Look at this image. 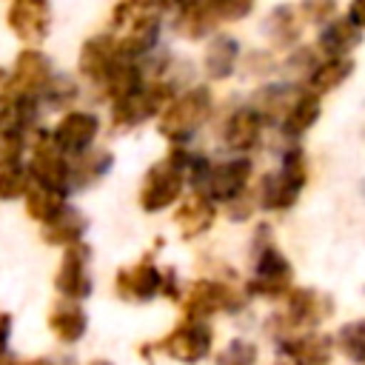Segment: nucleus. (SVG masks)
<instances>
[{
	"label": "nucleus",
	"instance_id": "19",
	"mask_svg": "<svg viewBox=\"0 0 365 365\" xmlns=\"http://www.w3.org/2000/svg\"><path fill=\"white\" fill-rule=\"evenodd\" d=\"M214 217H217L214 202H211L205 194L194 191V194H188V197L177 205V211H174V225L180 228V237H182V240H194V237L205 234V231L214 225Z\"/></svg>",
	"mask_w": 365,
	"mask_h": 365
},
{
	"label": "nucleus",
	"instance_id": "46",
	"mask_svg": "<svg viewBox=\"0 0 365 365\" xmlns=\"http://www.w3.org/2000/svg\"><path fill=\"white\" fill-rule=\"evenodd\" d=\"M180 3H182V0H180Z\"/></svg>",
	"mask_w": 365,
	"mask_h": 365
},
{
	"label": "nucleus",
	"instance_id": "10",
	"mask_svg": "<svg viewBox=\"0 0 365 365\" xmlns=\"http://www.w3.org/2000/svg\"><path fill=\"white\" fill-rule=\"evenodd\" d=\"M251 174H254L251 160L234 157V160L208 165V171H205V177H202V182H200L197 191L205 194L211 202H231V200L242 197Z\"/></svg>",
	"mask_w": 365,
	"mask_h": 365
},
{
	"label": "nucleus",
	"instance_id": "32",
	"mask_svg": "<svg viewBox=\"0 0 365 365\" xmlns=\"http://www.w3.org/2000/svg\"><path fill=\"white\" fill-rule=\"evenodd\" d=\"M265 29H268V37H271L277 46H291V43H297V37H299V17H297V9L279 6V9L265 20Z\"/></svg>",
	"mask_w": 365,
	"mask_h": 365
},
{
	"label": "nucleus",
	"instance_id": "13",
	"mask_svg": "<svg viewBox=\"0 0 365 365\" xmlns=\"http://www.w3.org/2000/svg\"><path fill=\"white\" fill-rule=\"evenodd\" d=\"M6 23L11 34L23 43H40L51 29V6L48 0H11L6 11Z\"/></svg>",
	"mask_w": 365,
	"mask_h": 365
},
{
	"label": "nucleus",
	"instance_id": "11",
	"mask_svg": "<svg viewBox=\"0 0 365 365\" xmlns=\"http://www.w3.org/2000/svg\"><path fill=\"white\" fill-rule=\"evenodd\" d=\"M240 305H242V297H237L234 288L217 279H197L182 297L185 319H208L220 311H237Z\"/></svg>",
	"mask_w": 365,
	"mask_h": 365
},
{
	"label": "nucleus",
	"instance_id": "38",
	"mask_svg": "<svg viewBox=\"0 0 365 365\" xmlns=\"http://www.w3.org/2000/svg\"><path fill=\"white\" fill-rule=\"evenodd\" d=\"M334 9H336L334 0H302V6H299V11L305 14V20H311V23L328 20L334 14Z\"/></svg>",
	"mask_w": 365,
	"mask_h": 365
},
{
	"label": "nucleus",
	"instance_id": "5",
	"mask_svg": "<svg viewBox=\"0 0 365 365\" xmlns=\"http://www.w3.org/2000/svg\"><path fill=\"white\" fill-rule=\"evenodd\" d=\"M31 182H43V185H54V188H68V157L57 148V143L51 140L48 128H37L29 134V148H26V160H23Z\"/></svg>",
	"mask_w": 365,
	"mask_h": 365
},
{
	"label": "nucleus",
	"instance_id": "28",
	"mask_svg": "<svg viewBox=\"0 0 365 365\" xmlns=\"http://www.w3.org/2000/svg\"><path fill=\"white\" fill-rule=\"evenodd\" d=\"M237 57H240V46H237L234 37H225V34L214 37V40L208 43V48H205V60H202L205 74H208L211 80H222V77H228V74L234 71V66H237Z\"/></svg>",
	"mask_w": 365,
	"mask_h": 365
},
{
	"label": "nucleus",
	"instance_id": "45",
	"mask_svg": "<svg viewBox=\"0 0 365 365\" xmlns=\"http://www.w3.org/2000/svg\"><path fill=\"white\" fill-rule=\"evenodd\" d=\"M0 123H3V114H0Z\"/></svg>",
	"mask_w": 365,
	"mask_h": 365
},
{
	"label": "nucleus",
	"instance_id": "36",
	"mask_svg": "<svg viewBox=\"0 0 365 365\" xmlns=\"http://www.w3.org/2000/svg\"><path fill=\"white\" fill-rule=\"evenodd\" d=\"M214 365H257V345L248 339H231L217 354Z\"/></svg>",
	"mask_w": 365,
	"mask_h": 365
},
{
	"label": "nucleus",
	"instance_id": "6",
	"mask_svg": "<svg viewBox=\"0 0 365 365\" xmlns=\"http://www.w3.org/2000/svg\"><path fill=\"white\" fill-rule=\"evenodd\" d=\"M54 291L60 299L86 302L94 294V277H91V245L74 242L60 251V262L54 268Z\"/></svg>",
	"mask_w": 365,
	"mask_h": 365
},
{
	"label": "nucleus",
	"instance_id": "42",
	"mask_svg": "<svg viewBox=\"0 0 365 365\" xmlns=\"http://www.w3.org/2000/svg\"><path fill=\"white\" fill-rule=\"evenodd\" d=\"M11 94H14V91H11V74H9V68L0 66V106H3Z\"/></svg>",
	"mask_w": 365,
	"mask_h": 365
},
{
	"label": "nucleus",
	"instance_id": "18",
	"mask_svg": "<svg viewBox=\"0 0 365 365\" xmlns=\"http://www.w3.org/2000/svg\"><path fill=\"white\" fill-rule=\"evenodd\" d=\"M111 165H114V154L108 148H100V145H91L88 151H83L77 157H68V188H71V194L97 185L111 171Z\"/></svg>",
	"mask_w": 365,
	"mask_h": 365
},
{
	"label": "nucleus",
	"instance_id": "22",
	"mask_svg": "<svg viewBox=\"0 0 365 365\" xmlns=\"http://www.w3.org/2000/svg\"><path fill=\"white\" fill-rule=\"evenodd\" d=\"M259 134H262V120L254 108H237L228 120H225V128H222V143L231 148V151H251L257 143H259Z\"/></svg>",
	"mask_w": 365,
	"mask_h": 365
},
{
	"label": "nucleus",
	"instance_id": "37",
	"mask_svg": "<svg viewBox=\"0 0 365 365\" xmlns=\"http://www.w3.org/2000/svg\"><path fill=\"white\" fill-rule=\"evenodd\" d=\"M205 6L217 20H242L254 9V0H205Z\"/></svg>",
	"mask_w": 365,
	"mask_h": 365
},
{
	"label": "nucleus",
	"instance_id": "2",
	"mask_svg": "<svg viewBox=\"0 0 365 365\" xmlns=\"http://www.w3.org/2000/svg\"><path fill=\"white\" fill-rule=\"evenodd\" d=\"M211 114V91L205 86H194L180 97H171V103L160 111L157 131L171 143H188L200 125Z\"/></svg>",
	"mask_w": 365,
	"mask_h": 365
},
{
	"label": "nucleus",
	"instance_id": "12",
	"mask_svg": "<svg viewBox=\"0 0 365 365\" xmlns=\"http://www.w3.org/2000/svg\"><path fill=\"white\" fill-rule=\"evenodd\" d=\"M160 288H163V271L154 265L151 257L123 265L114 274V294L123 302H151L154 297H160Z\"/></svg>",
	"mask_w": 365,
	"mask_h": 365
},
{
	"label": "nucleus",
	"instance_id": "26",
	"mask_svg": "<svg viewBox=\"0 0 365 365\" xmlns=\"http://www.w3.org/2000/svg\"><path fill=\"white\" fill-rule=\"evenodd\" d=\"M362 34L359 29L351 23V20H331L322 31H319V40L317 46L328 54V57H348L356 46H359Z\"/></svg>",
	"mask_w": 365,
	"mask_h": 365
},
{
	"label": "nucleus",
	"instance_id": "29",
	"mask_svg": "<svg viewBox=\"0 0 365 365\" xmlns=\"http://www.w3.org/2000/svg\"><path fill=\"white\" fill-rule=\"evenodd\" d=\"M217 17L208 11L205 0H182L180 3V14H177V31L197 40V37H205L211 29H214Z\"/></svg>",
	"mask_w": 365,
	"mask_h": 365
},
{
	"label": "nucleus",
	"instance_id": "25",
	"mask_svg": "<svg viewBox=\"0 0 365 365\" xmlns=\"http://www.w3.org/2000/svg\"><path fill=\"white\" fill-rule=\"evenodd\" d=\"M319 111H322V106H319V97H317V94H311V91H308V94H297L294 103L288 106V111H285L282 120H279L282 134L291 137V140L302 137V134L319 120Z\"/></svg>",
	"mask_w": 365,
	"mask_h": 365
},
{
	"label": "nucleus",
	"instance_id": "30",
	"mask_svg": "<svg viewBox=\"0 0 365 365\" xmlns=\"http://www.w3.org/2000/svg\"><path fill=\"white\" fill-rule=\"evenodd\" d=\"M294 88L291 86H265V88H259V94L254 97V111L259 114V120L265 123V120H274V117H279L282 120V114L288 111V106L294 103Z\"/></svg>",
	"mask_w": 365,
	"mask_h": 365
},
{
	"label": "nucleus",
	"instance_id": "21",
	"mask_svg": "<svg viewBox=\"0 0 365 365\" xmlns=\"http://www.w3.org/2000/svg\"><path fill=\"white\" fill-rule=\"evenodd\" d=\"M71 200V191L66 188H54V185H43V182H31L26 197L20 200L23 202V211L31 222L43 225L48 217H54L66 202Z\"/></svg>",
	"mask_w": 365,
	"mask_h": 365
},
{
	"label": "nucleus",
	"instance_id": "1",
	"mask_svg": "<svg viewBox=\"0 0 365 365\" xmlns=\"http://www.w3.org/2000/svg\"><path fill=\"white\" fill-rule=\"evenodd\" d=\"M185 163H188V151L171 148L163 160H157L143 174L137 202L145 214H157V211H165L180 202L182 185H185Z\"/></svg>",
	"mask_w": 365,
	"mask_h": 365
},
{
	"label": "nucleus",
	"instance_id": "4",
	"mask_svg": "<svg viewBox=\"0 0 365 365\" xmlns=\"http://www.w3.org/2000/svg\"><path fill=\"white\" fill-rule=\"evenodd\" d=\"M308 180V160L302 148H291L282 154V163L274 174H268L259 185V202L265 211H288Z\"/></svg>",
	"mask_w": 365,
	"mask_h": 365
},
{
	"label": "nucleus",
	"instance_id": "33",
	"mask_svg": "<svg viewBox=\"0 0 365 365\" xmlns=\"http://www.w3.org/2000/svg\"><path fill=\"white\" fill-rule=\"evenodd\" d=\"M31 185V177L23 163L0 168V202H20Z\"/></svg>",
	"mask_w": 365,
	"mask_h": 365
},
{
	"label": "nucleus",
	"instance_id": "17",
	"mask_svg": "<svg viewBox=\"0 0 365 365\" xmlns=\"http://www.w3.org/2000/svg\"><path fill=\"white\" fill-rule=\"evenodd\" d=\"M117 60H120V51H117L114 34H97V37H88L83 43L80 57H77V71L88 83L100 86L106 80V74L114 68Z\"/></svg>",
	"mask_w": 365,
	"mask_h": 365
},
{
	"label": "nucleus",
	"instance_id": "31",
	"mask_svg": "<svg viewBox=\"0 0 365 365\" xmlns=\"http://www.w3.org/2000/svg\"><path fill=\"white\" fill-rule=\"evenodd\" d=\"M77 97H80L77 80H71L68 74H57V71H54V77L48 80V86H46L43 94H40V103H43V108L66 111V108H74L71 103H74Z\"/></svg>",
	"mask_w": 365,
	"mask_h": 365
},
{
	"label": "nucleus",
	"instance_id": "39",
	"mask_svg": "<svg viewBox=\"0 0 365 365\" xmlns=\"http://www.w3.org/2000/svg\"><path fill=\"white\" fill-rule=\"evenodd\" d=\"M11 336H14V317L9 311H0V362H6L11 354Z\"/></svg>",
	"mask_w": 365,
	"mask_h": 365
},
{
	"label": "nucleus",
	"instance_id": "23",
	"mask_svg": "<svg viewBox=\"0 0 365 365\" xmlns=\"http://www.w3.org/2000/svg\"><path fill=\"white\" fill-rule=\"evenodd\" d=\"M43 111H46V108H43L40 97H34V94H11V97L0 106L3 125L20 128V131H26V134H31V131L40 128Z\"/></svg>",
	"mask_w": 365,
	"mask_h": 365
},
{
	"label": "nucleus",
	"instance_id": "14",
	"mask_svg": "<svg viewBox=\"0 0 365 365\" xmlns=\"http://www.w3.org/2000/svg\"><path fill=\"white\" fill-rule=\"evenodd\" d=\"M11 74V91L14 94H34L40 97L43 88L48 86V80L54 77V66L48 60L46 51L29 46L14 57V66L9 68Z\"/></svg>",
	"mask_w": 365,
	"mask_h": 365
},
{
	"label": "nucleus",
	"instance_id": "43",
	"mask_svg": "<svg viewBox=\"0 0 365 365\" xmlns=\"http://www.w3.org/2000/svg\"><path fill=\"white\" fill-rule=\"evenodd\" d=\"M86 365H114L111 359H91V362H86Z\"/></svg>",
	"mask_w": 365,
	"mask_h": 365
},
{
	"label": "nucleus",
	"instance_id": "27",
	"mask_svg": "<svg viewBox=\"0 0 365 365\" xmlns=\"http://www.w3.org/2000/svg\"><path fill=\"white\" fill-rule=\"evenodd\" d=\"M354 71V60L351 57H328L325 63L314 66L311 74H308V88L311 94H328L334 91L336 86H342Z\"/></svg>",
	"mask_w": 365,
	"mask_h": 365
},
{
	"label": "nucleus",
	"instance_id": "15",
	"mask_svg": "<svg viewBox=\"0 0 365 365\" xmlns=\"http://www.w3.org/2000/svg\"><path fill=\"white\" fill-rule=\"evenodd\" d=\"M86 231H88V217H86V211L80 208V205H74L71 200L54 214V217H48L40 228H37V234H40V242L43 245H48V248H68V245H74V242H83L86 240Z\"/></svg>",
	"mask_w": 365,
	"mask_h": 365
},
{
	"label": "nucleus",
	"instance_id": "35",
	"mask_svg": "<svg viewBox=\"0 0 365 365\" xmlns=\"http://www.w3.org/2000/svg\"><path fill=\"white\" fill-rule=\"evenodd\" d=\"M26 148H29V134L0 123V168L23 163L26 160Z\"/></svg>",
	"mask_w": 365,
	"mask_h": 365
},
{
	"label": "nucleus",
	"instance_id": "44",
	"mask_svg": "<svg viewBox=\"0 0 365 365\" xmlns=\"http://www.w3.org/2000/svg\"><path fill=\"white\" fill-rule=\"evenodd\" d=\"M14 359H17V356H9V359H6V362H0V365H14Z\"/></svg>",
	"mask_w": 365,
	"mask_h": 365
},
{
	"label": "nucleus",
	"instance_id": "8",
	"mask_svg": "<svg viewBox=\"0 0 365 365\" xmlns=\"http://www.w3.org/2000/svg\"><path fill=\"white\" fill-rule=\"evenodd\" d=\"M211 339L214 334L205 319H185L171 334H165L154 348L182 365H194L211 354Z\"/></svg>",
	"mask_w": 365,
	"mask_h": 365
},
{
	"label": "nucleus",
	"instance_id": "24",
	"mask_svg": "<svg viewBox=\"0 0 365 365\" xmlns=\"http://www.w3.org/2000/svg\"><path fill=\"white\" fill-rule=\"evenodd\" d=\"M282 351L291 356V365H331L334 342L325 334H305L299 339L282 342Z\"/></svg>",
	"mask_w": 365,
	"mask_h": 365
},
{
	"label": "nucleus",
	"instance_id": "9",
	"mask_svg": "<svg viewBox=\"0 0 365 365\" xmlns=\"http://www.w3.org/2000/svg\"><path fill=\"white\" fill-rule=\"evenodd\" d=\"M288 291H291V262L282 257V251L274 242H268L257 254L254 277L248 279V294L277 299V297H285Z\"/></svg>",
	"mask_w": 365,
	"mask_h": 365
},
{
	"label": "nucleus",
	"instance_id": "20",
	"mask_svg": "<svg viewBox=\"0 0 365 365\" xmlns=\"http://www.w3.org/2000/svg\"><path fill=\"white\" fill-rule=\"evenodd\" d=\"M285 297H288V311H285L288 325H294V328L297 325H317L334 311L331 299L325 294L311 291V288H297V291H288Z\"/></svg>",
	"mask_w": 365,
	"mask_h": 365
},
{
	"label": "nucleus",
	"instance_id": "40",
	"mask_svg": "<svg viewBox=\"0 0 365 365\" xmlns=\"http://www.w3.org/2000/svg\"><path fill=\"white\" fill-rule=\"evenodd\" d=\"M348 20H351L356 29H365V0H351V6H348Z\"/></svg>",
	"mask_w": 365,
	"mask_h": 365
},
{
	"label": "nucleus",
	"instance_id": "41",
	"mask_svg": "<svg viewBox=\"0 0 365 365\" xmlns=\"http://www.w3.org/2000/svg\"><path fill=\"white\" fill-rule=\"evenodd\" d=\"M14 365H63V359H57V356H26V359H14Z\"/></svg>",
	"mask_w": 365,
	"mask_h": 365
},
{
	"label": "nucleus",
	"instance_id": "16",
	"mask_svg": "<svg viewBox=\"0 0 365 365\" xmlns=\"http://www.w3.org/2000/svg\"><path fill=\"white\" fill-rule=\"evenodd\" d=\"M46 328L51 334V339L63 348L77 345L86 334H88V314L83 308V302L74 299H54L48 314H46Z\"/></svg>",
	"mask_w": 365,
	"mask_h": 365
},
{
	"label": "nucleus",
	"instance_id": "34",
	"mask_svg": "<svg viewBox=\"0 0 365 365\" xmlns=\"http://www.w3.org/2000/svg\"><path fill=\"white\" fill-rule=\"evenodd\" d=\"M336 345L339 351L351 359V362H359L365 365V319H354V322H345L336 334Z\"/></svg>",
	"mask_w": 365,
	"mask_h": 365
},
{
	"label": "nucleus",
	"instance_id": "7",
	"mask_svg": "<svg viewBox=\"0 0 365 365\" xmlns=\"http://www.w3.org/2000/svg\"><path fill=\"white\" fill-rule=\"evenodd\" d=\"M100 117L94 111H86V108H66L57 123L48 128L51 140L57 143V148L66 154V157H77L83 151H88L91 145H97V137H100Z\"/></svg>",
	"mask_w": 365,
	"mask_h": 365
},
{
	"label": "nucleus",
	"instance_id": "3",
	"mask_svg": "<svg viewBox=\"0 0 365 365\" xmlns=\"http://www.w3.org/2000/svg\"><path fill=\"white\" fill-rule=\"evenodd\" d=\"M174 97V86L168 80H145L140 88L111 100V128L131 131L145 120L157 117Z\"/></svg>",
	"mask_w": 365,
	"mask_h": 365
}]
</instances>
